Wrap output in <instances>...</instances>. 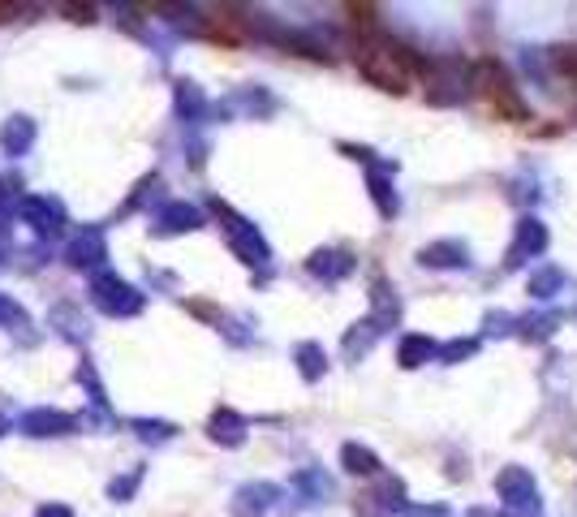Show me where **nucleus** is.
<instances>
[{
  "mask_svg": "<svg viewBox=\"0 0 577 517\" xmlns=\"http://www.w3.org/2000/svg\"><path fill=\"white\" fill-rule=\"evenodd\" d=\"M155 18H159L164 27H173V31L207 35V18H203L198 4H173V0H164V4H155Z\"/></svg>",
  "mask_w": 577,
  "mask_h": 517,
  "instance_id": "393cba45",
  "label": "nucleus"
},
{
  "mask_svg": "<svg viewBox=\"0 0 577 517\" xmlns=\"http://www.w3.org/2000/svg\"><path fill=\"white\" fill-rule=\"evenodd\" d=\"M423 56H414V48H405L401 40H392V35H367V40L358 43V70H362V79L371 82V86H380V91H392V95H401V91H410V79L414 74H423Z\"/></svg>",
  "mask_w": 577,
  "mask_h": 517,
  "instance_id": "f257e3e1",
  "label": "nucleus"
},
{
  "mask_svg": "<svg viewBox=\"0 0 577 517\" xmlns=\"http://www.w3.org/2000/svg\"><path fill=\"white\" fill-rule=\"evenodd\" d=\"M410 509L405 500V478L396 475H380L375 487H367L358 500H353V514L358 517H401Z\"/></svg>",
  "mask_w": 577,
  "mask_h": 517,
  "instance_id": "6e6552de",
  "label": "nucleus"
},
{
  "mask_svg": "<svg viewBox=\"0 0 577 517\" xmlns=\"http://www.w3.org/2000/svg\"><path fill=\"white\" fill-rule=\"evenodd\" d=\"M212 211H216V220H220V229H225V241H229V250L246 263V268H271V241L264 238V229L255 225V220H246L241 211H233L229 203L212 199Z\"/></svg>",
  "mask_w": 577,
  "mask_h": 517,
  "instance_id": "7ed1b4c3",
  "label": "nucleus"
},
{
  "mask_svg": "<svg viewBox=\"0 0 577 517\" xmlns=\"http://www.w3.org/2000/svg\"><path fill=\"white\" fill-rule=\"evenodd\" d=\"M0 323H18V328H27V311H22V302L9 298V293H0Z\"/></svg>",
  "mask_w": 577,
  "mask_h": 517,
  "instance_id": "4c0bfd02",
  "label": "nucleus"
},
{
  "mask_svg": "<svg viewBox=\"0 0 577 517\" xmlns=\"http://www.w3.org/2000/svg\"><path fill=\"white\" fill-rule=\"evenodd\" d=\"M293 366H298V375H302L307 384H319V380L328 375V350H323L319 341H298V345H293Z\"/></svg>",
  "mask_w": 577,
  "mask_h": 517,
  "instance_id": "cd10ccee",
  "label": "nucleus"
},
{
  "mask_svg": "<svg viewBox=\"0 0 577 517\" xmlns=\"http://www.w3.org/2000/svg\"><path fill=\"white\" fill-rule=\"evenodd\" d=\"M547 246H552V229L543 225L535 211H526V216L513 225V241H508V250H504V272H517V268L543 259Z\"/></svg>",
  "mask_w": 577,
  "mask_h": 517,
  "instance_id": "0eeeda50",
  "label": "nucleus"
},
{
  "mask_svg": "<svg viewBox=\"0 0 577 517\" xmlns=\"http://www.w3.org/2000/svg\"><path fill=\"white\" fill-rule=\"evenodd\" d=\"M143 478H147V466H130L125 475H116L113 483H109V500H113V505H130V500L138 496Z\"/></svg>",
  "mask_w": 577,
  "mask_h": 517,
  "instance_id": "f704fd0d",
  "label": "nucleus"
},
{
  "mask_svg": "<svg viewBox=\"0 0 577 517\" xmlns=\"http://www.w3.org/2000/svg\"><path fill=\"white\" fill-rule=\"evenodd\" d=\"M285 487L271 483V478H246L237 483L229 496V517H268L276 505H280Z\"/></svg>",
  "mask_w": 577,
  "mask_h": 517,
  "instance_id": "9d476101",
  "label": "nucleus"
},
{
  "mask_svg": "<svg viewBox=\"0 0 577 517\" xmlns=\"http://www.w3.org/2000/svg\"><path fill=\"white\" fill-rule=\"evenodd\" d=\"M414 259H419V268H426V272H470L474 268V250L462 238L426 241Z\"/></svg>",
  "mask_w": 577,
  "mask_h": 517,
  "instance_id": "f8f14e48",
  "label": "nucleus"
},
{
  "mask_svg": "<svg viewBox=\"0 0 577 517\" xmlns=\"http://www.w3.org/2000/svg\"><path fill=\"white\" fill-rule=\"evenodd\" d=\"M426 362H440V341L426 337V332H405L396 341V366L401 371H419Z\"/></svg>",
  "mask_w": 577,
  "mask_h": 517,
  "instance_id": "4be33fe9",
  "label": "nucleus"
},
{
  "mask_svg": "<svg viewBox=\"0 0 577 517\" xmlns=\"http://www.w3.org/2000/svg\"><path fill=\"white\" fill-rule=\"evenodd\" d=\"M22 177L13 173H0V225H13L18 220V207H22Z\"/></svg>",
  "mask_w": 577,
  "mask_h": 517,
  "instance_id": "473e14b6",
  "label": "nucleus"
},
{
  "mask_svg": "<svg viewBox=\"0 0 577 517\" xmlns=\"http://www.w3.org/2000/svg\"><path fill=\"white\" fill-rule=\"evenodd\" d=\"M74 380L86 389V397H91V405L100 410V414H109V389H104V380H100V371H95V362L82 359L74 371Z\"/></svg>",
  "mask_w": 577,
  "mask_h": 517,
  "instance_id": "2f4dec72",
  "label": "nucleus"
},
{
  "mask_svg": "<svg viewBox=\"0 0 577 517\" xmlns=\"http://www.w3.org/2000/svg\"><path fill=\"white\" fill-rule=\"evenodd\" d=\"M246 113V117L264 121L271 117L280 104H276V95H271L268 86H259V82H250V86H241V91H233V100H225V104H216V117H229V113Z\"/></svg>",
  "mask_w": 577,
  "mask_h": 517,
  "instance_id": "f3484780",
  "label": "nucleus"
},
{
  "mask_svg": "<svg viewBox=\"0 0 577 517\" xmlns=\"http://www.w3.org/2000/svg\"><path fill=\"white\" fill-rule=\"evenodd\" d=\"M565 268H556V263H539L535 272H530V298L535 302H552L556 293H565Z\"/></svg>",
  "mask_w": 577,
  "mask_h": 517,
  "instance_id": "7c9ffc66",
  "label": "nucleus"
},
{
  "mask_svg": "<svg viewBox=\"0 0 577 517\" xmlns=\"http://www.w3.org/2000/svg\"><path fill=\"white\" fill-rule=\"evenodd\" d=\"M173 113L186 125H203L207 117H216V104L207 100V91L194 79H177L173 82Z\"/></svg>",
  "mask_w": 577,
  "mask_h": 517,
  "instance_id": "dca6fc26",
  "label": "nucleus"
},
{
  "mask_svg": "<svg viewBox=\"0 0 577 517\" xmlns=\"http://www.w3.org/2000/svg\"><path fill=\"white\" fill-rule=\"evenodd\" d=\"M307 272L315 280H323V285H341V280L358 272V255L346 250V246H319V250L307 255Z\"/></svg>",
  "mask_w": 577,
  "mask_h": 517,
  "instance_id": "4468645a",
  "label": "nucleus"
},
{
  "mask_svg": "<svg viewBox=\"0 0 577 517\" xmlns=\"http://www.w3.org/2000/svg\"><path fill=\"white\" fill-rule=\"evenodd\" d=\"M341 471L353 478H380L384 475V462H380L375 448H367V444H358V440H346V444H341Z\"/></svg>",
  "mask_w": 577,
  "mask_h": 517,
  "instance_id": "b1692460",
  "label": "nucleus"
},
{
  "mask_svg": "<svg viewBox=\"0 0 577 517\" xmlns=\"http://www.w3.org/2000/svg\"><path fill=\"white\" fill-rule=\"evenodd\" d=\"M401 517H453V509L444 500H426V505H410Z\"/></svg>",
  "mask_w": 577,
  "mask_h": 517,
  "instance_id": "58836bf2",
  "label": "nucleus"
},
{
  "mask_svg": "<svg viewBox=\"0 0 577 517\" xmlns=\"http://www.w3.org/2000/svg\"><path fill=\"white\" fill-rule=\"evenodd\" d=\"M220 337L233 341V345H250L255 341V328H250V319H237V316H220Z\"/></svg>",
  "mask_w": 577,
  "mask_h": 517,
  "instance_id": "e433bc0d",
  "label": "nucleus"
},
{
  "mask_svg": "<svg viewBox=\"0 0 577 517\" xmlns=\"http://www.w3.org/2000/svg\"><path fill=\"white\" fill-rule=\"evenodd\" d=\"M86 298H91V307H95L100 316H109V319H134V316H143V307H147V293H143L134 280L116 277L113 268H104V272L91 277Z\"/></svg>",
  "mask_w": 577,
  "mask_h": 517,
  "instance_id": "20e7f679",
  "label": "nucleus"
},
{
  "mask_svg": "<svg viewBox=\"0 0 577 517\" xmlns=\"http://www.w3.org/2000/svg\"><path fill=\"white\" fill-rule=\"evenodd\" d=\"M478 350H483V337H453V341L440 345V362H444V366H462V362H470Z\"/></svg>",
  "mask_w": 577,
  "mask_h": 517,
  "instance_id": "c9c22d12",
  "label": "nucleus"
},
{
  "mask_svg": "<svg viewBox=\"0 0 577 517\" xmlns=\"http://www.w3.org/2000/svg\"><path fill=\"white\" fill-rule=\"evenodd\" d=\"M78 427V414L70 410H56V405H31L18 414V432L27 440H61V436H74Z\"/></svg>",
  "mask_w": 577,
  "mask_h": 517,
  "instance_id": "1a4fd4ad",
  "label": "nucleus"
},
{
  "mask_svg": "<svg viewBox=\"0 0 577 517\" xmlns=\"http://www.w3.org/2000/svg\"><path fill=\"white\" fill-rule=\"evenodd\" d=\"M496 496L504 517H543V492L526 466H504L496 475Z\"/></svg>",
  "mask_w": 577,
  "mask_h": 517,
  "instance_id": "39448f33",
  "label": "nucleus"
},
{
  "mask_svg": "<svg viewBox=\"0 0 577 517\" xmlns=\"http://www.w3.org/2000/svg\"><path fill=\"white\" fill-rule=\"evenodd\" d=\"M152 203H155V211L168 203V199H164V177H159V173L138 177V186L130 190V199H125V207H121V211H147Z\"/></svg>",
  "mask_w": 577,
  "mask_h": 517,
  "instance_id": "c756f323",
  "label": "nucleus"
},
{
  "mask_svg": "<svg viewBox=\"0 0 577 517\" xmlns=\"http://www.w3.org/2000/svg\"><path fill=\"white\" fill-rule=\"evenodd\" d=\"M65 268H74V272H86V277H95V272H104L109 268V238H104V229H82L70 246H65Z\"/></svg>",
  "mask_w": 577,
  "mask_h": 517,
  "instance_id": "ddd939ff",
  "label": "nucleus"
},
{
  "mask_svg": "<svg viewBox=\"0 0 577 517\" xmlns=\"http://www.w3.org/2000/svg\"><path fill=\"white\" fill-rule=\"evenodd\" d=\"M380 323L367 316V319H358V323H349L346 328V337H341V354H346L349 362H362L375 345H380Z\"/></svg>",
  "mask_w": 577,
  "mask_h": 517,
  "instance_id": "5701e85b",
  "label": "nucleus"
},
{
  "mask_svg": "<svg viewBox=\"0 0 577 517\" xmlns=\"http://www.w3.org/2000/svg\"><path fill=\"white\" fill-rule=\"evenodd\" d=\"M18 220L35 234L39 246H52V241L65 238V203L56 199V195H27L22 207H18Z\"/></svg>",
  "mask_w": 577,
  "mask_h": 517,
  "instance_id": "423d86ee",
  "label": "nucleus"
},
{
  "mask_svg": "<svg viewBox=\"0 0 577 517\" xmlns=\"http://www.w3.org/2000/svg\"><path fill=\"white\" fill-rule=\"evenodd\" d=\"M13 427H18V418H13V414H4V410H0V440L9 436V432H13Z\"/></svg>",
  "mask_w": 577,
  "mask_h": 517,
  "instance_id": "79ce46f5",
  "label": "nucleus"
},
{
  "mask_svg": "<svg viewBox=\"0 0 577 517\" xmlns=\"http://www.w3.org/2000/svg\"><path fill=\"white\" fill-rule=\"evenodd\" d=\"M207 229V216L198 203L186 199H168L159 211H152V234L155 238H186V234H198Z\"/></svg>",
  "mask_w": 577,
  "mask_h": 517,
  "instance_id": "9b49d317",
  "label": "nucleus"
},
{
  "mask_svg": "<svg viewBox=\"0 0 577 517\" xmlns=\"http://www.w3.org/2000/svg\"><path fill=\"white\" fill-rule=\"evenodd\" d=\"M207 440L220 444V448H241L250 440V418L237 414L233 405H216L212 418H207Z\"/></svg>",
  "mask_w": 577,
  "mask_h": 517,
  "instance_id": "2eb2a0df",
  "label": "nucleus"
},
{
  "mask_svg": "<svg viewBox=\"0 0 577 517\" xmlns=\"http://www.w3.org/2000/svg\"><path fill=\"white\" fill-rule=\"evenodd\" d=\"M48 328H52L61 341H70V345H91V319L82 316L78 302H56V307L48 311Z\"/></svg>",
  "mask_w": 577,
  "mask_h": 517,
  "instance_id": "a211bd4d",
  "label": "nucleus"
},
{
  "mask_svg": "<svg viewBox=\"0 0 577 517\" xmlns=\"http://www.w3.org/2000/svg\"><path fill=\"white\" fill-rule=\"evenodd\" d=\"M35 517H74V509L61 505V500H43V505L35 509Z\"/></svg>",
  "mask_w": 577,
  "mask_h": 517,
  "instance_id": "a19ab883",
  "label": "nucleus"
},
{
  "mask_svg": "<svg viewBox=\"0 0 577 517\" xmlns=\"http://www.w3.org/2000/svg\"><path fill=\"white\" fill-rule=\"evenodd\" d=\"M289 487H293L307 505H328V500L337 496V478L328 475L323 466H302V471H293Z\"/></svg>",
  "mask_w": 577,
  "mask_h": 517,
  "instance_id": "aec40b11",
  "label": "nucleus"
},
{
  "mask_svg": "<svg viewBox=\"0 0 577 517\" xmlns=\"http://www.w3.org/2000/svg\"><path fill=\"white\" fill-rule=\"evenodd\" d=\"M130 432L143 440V444L159 448V444H173L182 427H177V423H168V418H147V414H134V418H130Z\"/></svg>",
  "mask_w": 577,
  "mask_h": 517,
  "instance_id": "c85d7f7f",
  "label": "nucleus"
},
{
  "mask_svg": "<svg viewBox=\"0 0 577 517\" xmlns=\"http://www.w3.org/2000/svg\"><path fill=\"white\" fill-rule=\"evenodd\" d=\"M560 323H565L560 311H530V316H517V337L526 345H543V341H552L560 332Z\"/></svg>",
  "mask_w": 577,
  "mask_h": 517,
  "instance_id": "bb28decb",
  "label": "nucleus"
},
{
  "mask_svg": "<svg viewBox=\"0 0 577 517\" xmlns=\"http://www.w3.org/2000/svg\"><path fill=\"white\" fill-rule=\"evenodd\" d=\"M405 316V307H401V293L392 289V280L388 277H375L371 280V319L380 323V332H392L396 323Z\"/></svg>",
  "mask_w": 577,
  "mask_h": 517,
  "instance_id": "412c9836",
  "label": "nucleus"
},
{
  "mask_svg": "<svg viewBox=\"0 0 577 517\" xmlns=\"http://www.w3.org/2000/svg\"><path fill=\"white\" fill-rule=\"evenodd\" d=\"M367 195L375 203V211L384 216V220H396L401 216V190H396V182H392V173H367Z\"/></svg>",
  "mask_w": 577,
  "mask_h": 517,
  "instance_id": "a878e982",
  "label": "nucleus"
},
{
  "mask_svg": "<svg viewBox=\"0 0 577 517\" xmlns=\"http://www.w3.org/2000/svg\"><path fill=\"white\" fill-rule=\"evenodd\" d=\"M9 255H13V250H4V246H0V272H4V268H9V263H4V259H9Z\"/></svg>",
  "mask_w": 577,
  "mask_h": 517,
  "instance_id": "c03bdc74",
  "label": "nucleus"
},
{
  "mask_svg": "<svg viewBox=\"0 0 577 517\" xmlns=\"http://www.w3.org/2000/svg\"><path fill=\"white\" fill-rule=\"evenodd\" d=\"M39 138V125L35 117H27V113H13L9 121H0V152L9 159L18 156H31V147H35Z\"/></svg>",
  "mask_w": 577,
  "mask_h": 517,
  "instance_id": "6ab92c4d",
  "label": "nucleus"
},
{
  "mask_svg": "<svg viewBox=\"0 0 577 517\" xmlns=\"http://www.w3.org/2000/svg\"><path fill=\"white\" fill-rule=\"evenodd\" d=\"M423 82L435 108H457L478 91V65H470L465 56H440L423 65Z\"/></svg>",
  "mask_w": 577,
  "mask_h": 517,
  "instance_id": "f03ea898",
  "label": "nucleus"
},
{
  "mask_svg": "<svg viewBox=\"0 0 577 517\" xmlns=\"http://www.w3.org/2000/svg\"><path fill=\"white\" fill-rule=\"evenodd\" d=\"M465 517H496V514H492V509H470Z\"/></svg>",
  "mask_w": 577,
  "mask_h": 517,
  "instance_id": "37998d69",
  "label": "nucleus"
},
{
  "mask_svg": "<svg viewBox=\"0 0 577 517\" xmlns=\"http://www.w3.org/2000/svg\"><path fill=\"white\" fill-rule=\"evenodd\" d=\"M483 332V341H504V337H517V316L513 311H501V307H492V311H483V323H478Z\"/></svg>",
  "mask_w": 577,
  "mask_h": 517,
  "instance_id": "72a5a7b5",
  "label": "nucleus"
},
{
  "mask_svg": "<svg viewBox=\"0 0 577 517\" xmlns=\"http://www.w3.org/2000/svg\"><path fill=\"white\" fill-rule=\"evenodd\" d=\"M65 13H70V22H82V27H91L95 22V9L91 4H61Z\"/></svg>",
  "mask_w": 577,
  "mask_h": 517,
  "instance_id": "ea45409f",
  "label": "nucleus"
}]
</instances>
